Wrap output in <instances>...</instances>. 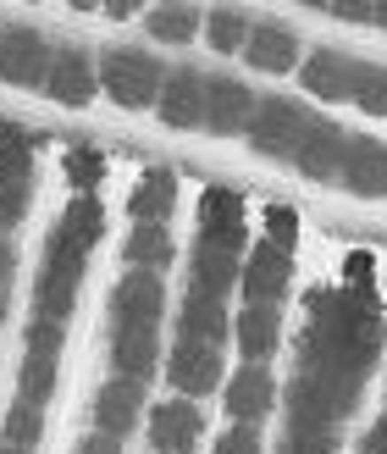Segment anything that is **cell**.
I'll list each match as a JSON object with an SVG mask.
<instances>
[{"instance_id": "1", "label": "cell", "mask_w": 387, "mask_h": 454, "mask_svg": "<svg viewBox=\"0 0 387 454\" xmlns=\"http://www.w3.org/2000/svg\"><path fill=\"white\" fill-rule=\"evenodd\" d=\"M310 322H305V344L299 360H321L332 372L366 377L382 355V316L371 310L366 294L354 288H315L310 294Z\"/></svg>"}, {"instance_id": "2", "label": "cell", "mask_w": 387, "mask_h": 454, "mask_svg": "<svg viewBox=\"0 0 387 454\" xmlns=\"http://www.w3.org/2000/svg\"><path fill=\"white\" fill-rule=\"evenodd\" d=\"M100 233H105L100 194H73V206L61 211L50 244H44L39 283H34V316L66 322V310L78 300V283H83V266H89V249L100 244Z\"/></svg>"}, {"instance_id": "3", "label": "cell", "mask_w": 387, "mask_h": 454, "mask_svg": "<svg viewBox=\"0 0 387 454\" xmlns=\"http://www.w3.org/2000/svg\"><path fill=\"white\" fill-rule=\"evenodd\" d=\"M161 83H166V67L155 56L133 51V44H111V51H100V89L122 111L155 106V100H161Z\"/></svg>"}, {"instance_id": "4", "label": "cell", "mask_w": 387, "mask_h": 454, "mask_svg": "<svg viewBox=\"0 0 387 454\" xmlns=\"http://www.w3.org/2000/svg\"><path fill=\"white\" fill-rule=\"evenodd\" d=\"M315 128V117L299 106V100H260L255 106V117H249V145H255V155H271V161H293L305 145V133Z\"/></svg>"}, {"instance_id": "5", "label": "cell", "mask_w": 387, "mask_h": 454, "mask_svg": "<svg viewBox=\"0 0 387 454\" xmlns=\"http://www.w3.org/2000/svg\"><path fill=\"white\" fill-rule=\"evenodd\" d=\"M56 372H61V322H44L34 316L28 327V355H22V394L28 404H44L56 394Z\"/></svg>"}, {"instance_id": "6", "label": "cell", "mask_w": 387, "mask_h": 454, "mask_svg": "<svg viewBox=\"0 0 387 454\" xmlns=\"http://www.w3.org/2000/svg\"><path fill=\"white\" fill-rule=\"evenodd\" d=\"M56 44H44L39 28H6L0 34V78L12 89H44Z\"/></svg>"}, {"instance_id": "7", "label": "cell", "mask_w": 387, "mask_h": 454, "mask_svg": "<svg viewBox=\"0 0 387 454\" xmlns=\"http://www.w3.org/2000/svg\"><path fill=\"white\" fill-rule=\"evenodd\" d=\"M161 305H166L161 278L144 266H128V278L111 288V327H155L161 322Z\"/></svg>"}, {"instance_id": "8", "label": "cell", "mask_w": 387, "mask_h": 454, "mask_svg": "<svg viewBox=\"0 0 387 454\" xmlns=\"http://www.w3.org/2000/svg\"><path fill=\"white\" fill-rule=\"evenodd\" d=\"M238 283H244V294H249V305H277L283 294H288V283H293V249L260 239L255 249H249Z\"/></svg>"}, {"instance_id": "9", "label": "cell", "mask_w": 387, "mask_h": 454, "mask_svg": "<svg viewBox=\"0 0 387 454\" xmlns=\"http://www.w3.org/2000/svg\"><path fill=\"white\" fill-rule=\"evenodd\" d=\"M166 382L183 399H199V394L221 388V349L216 344H199V338H177V349L166 360Z\"/></svg>"}, {"instance_id": "10", "label": "cell", "mask_w": 387, "mask_h": 454, "mask_svg": "<svg viewBox=\"0 0 387 454\" xmlns=\"http://www.w3.org/2000/svg\"><path fill=\"white\" fill-rule=\"evenodd\" d=\"M337 184H344L349 194H360V200H382L387 194V145L382 139H366V133H349Z\"/></svg>"}, {"instance_id": "11", "label": "cell", "mask_w": 387, "mask_h": 454, "mask_svg": "<svg viewBox=\"0 0 387 454\" xmlns=\"http://www.w3.org/2000/svg\"><path fill=\"white\" fill-rule=\"evenodd\" d=\"M95 83H100V67L89 61V51H78V44H56L50 73H44V95L61 100V106H89L95 100Z\"/></svg>"}, {"instance_id": "12", "label": "cell", "mask_w": 387, "mask_h": 454, "mask_svg": "<svg viewBox=\"0 0 387 454\" xmlns=\"http://www.w3.org/2000/svg\"><path fill=\"white\" fill-rule=\"evenodd\" d=\"M255 95H249V83L238 78H205V133H216V139H227V133H244L249 117H255Z\"/></svg>"}, {"instance_id": "13", "label": "cell", "mask_w": 387, "mask_h": 454, "mask_svg": "<svg viewBox=\"0 0 387 454\" xmlns=\"http://www.w3.org/2000/svg\"><path fill=\"white\" fill-rule=\"evenodd\" d=\"M277 404V382H271L266 360H244V366L227 377V416L233 421H260Z\"/></svg>"}, {"instance_id": "14", "label": "cell", "mask_w": 387, "mask_h": 454, "mask_svg": "<svg viewBox=\"0 0 387 454\" xmlns=\"http://www.w3.org/2000/svg\"><path fill=\"white\" fill-rule=\"evenodd\" d=\"M155 111H161V122L177 128V133L205 128V78L194 73V67H177V73H166Z\"/></svg>"}, {"instance_id": "15", "label": "cell", "mask_w": 387, "mask_h": 454, "mask_svg": "<svg viewBox=\"0 0 387 454\" xmlns=\"http://www.w3.org/2000/svg\"><path fill=\"white\" fill-rule=\"evenodd\" d=\"M244 249H233V244H211V239H194V255H189V288L194 294H221L233 288L238 278H244Z\"/></svg>"}, {"instance_id": "16", "label": "cell", "mask_w": 387, "mask_h": 454, "mask_svg": "<svg viewBox=\"0 0 387 454\" xmlns=\"http://www.w3.org/2000/svg\"><path fill=\"white\" fill-rule=\"evenodd\" d=\"M344 145H349V133L337 128V122H315V128L305 133L299 155H293V167H299V177H310V184H337Z\"/></svg>"}, {"instance_id": "17", "label": "cell", "mask_w": 387, "mask_h": 454, "mask_svg": "<svg viewBox=\"0 0 387 454\" xmlns=\"http://www.w3.org/2000/svg\"><path fill=\"white\" fill-rule=\"evenodd\" d=\"M199 411L177 394V399H166V404H155L150 411V443H155V454H189L194 443H199Z\"/></svg>"}, {"instance_id": "18", "label": "cell", "mask_w": 387, "mask_h": 454, "mask_svg": "<svg viewBox=\"0 0 387 454\" xmlns=\"http://www.w3.org/2000/svg\"><path fill=\"white\" fill-rule=\"evenodd\" d=\"M199 239L244 249V194L238 189H205L199 194Z\"/></svg>"}, {"instance_id": "19", "label": "cell", "mask_w": 387, "mask_h": 454, "mask_svg": "<svg viewBox=\"0 0 387 454\" xmlns=\"http://www.w3.org/2000/svg\"><path fill=\"white\" fill-rule=\"evenodd\" d=\"M244 56H249L255 73L277 78V73H293V67H299V39H293V28H283V22H255Z\"/></svg>"}, {"instance_id": "20", "label": "cell", "mask_w": 387, "mask_h": 454, "mask_svg": "<svg viewBox=\"0 0 387 454\" xmlns=\"http://www.w3.org/2000/svg\"><path fill=\"white\" fill-rule=\"evenodd\" d=\"M139 404H144V382H133V377H117V382H105V388L95 394V427L111 438H122L139 427Z\"/></svg>"}, {"instance_id": "21", "label": "cell", "mask_w": 387, "mask_h": 454, "mask_svg": "<svg viewBox=\"0 0 387 454\" xmlns=\"http://www.w3.org/2000/svg\"><path fill=\"white\" fill-rule=\"evenodd\" d=\"M354 56H344V51H315L310 61H305V89L315 100H354Z\"/></svg>"}, {"instance_id": "22", "label": "cell", "mask_w": 387, "mask_h": 454, "mask_svg": "<svg viewBox=\"0 0 387 454\" xmlns=\"http://www.w3.org/2000/svg\"><path fill=\"white\" fill-rule=\"evenodd\" d=\"M233 338H238L244 360H271V355H277V344H283V316H277V305H244L238 322H233Z\"/></svg>"}, {"instance_id": "23", "label": "cell", "mask_w": 387, "mask_h": 454, "mask_svg": "<svg viewBox=\"0 0 387 454\" xmlns=\"http://www.w3.org/2000/svg\"><path fill=\"white\" fill-rule=\"evenodd\" d=\"M111 366L117 377L144 382L155 372V327H111Z\"/></svg>"}, {"instance_id": "24", "label": "cell", "mask_w": 387, "mask_h": 454, "mask_svg": "<svg viewBox=\"0 0 387 454\" xmlns=\"http://www.w3.org/2000/svg\"><path fill=\"white\" fill-rule=\"evenodd\" d=\"M172 206H177V177L166 167H150L139 184H133V194H128V216L133 222H166Z\"/></svg>"}, {"instance_id": "25", "label": "cell", "mask_w": 387, "mask_h": 454, "mask_svg": "<svg viewBox=\"0 0 387 454\" xmlns=\"http://www.w3.org/2000/svg\"><path fill=\"white\" fill-rule=\"evenodd\" d=\"M177 333L221 349V338H227V305L216 300V294H189V300H183V316H177Z\"/></svg>"}, {"instance_id": "26", "label": "cell", "mask_w": 387, "mask_h": 454, "mask_svg": "<svg viewBox=\"0 0 387 454\" xmlns=\"http://www.w3.org/2000/svg\"><path fill=\"white\" fill-rule=\"evenodd\" d=\"M144 28L161 39V44H189L205 22H199V12L189 6V0H155L150 17H144Z\"/></svg>"}, {"instance_id": "27", "label": "cell", "mask_w": 387, "mask_h": 454, "mask_svg": "<svg viewBox=\"0 0 387 454\" xmlns=\"http://www.w3.org/2000/svg\"><path fill=\"white\" fill-rule=\"evenodd\" d=\"M122 261L128 266H144V271H161L172 261V233L166 222H133V233L122 244Z\"/></svg>"}, {"instance_id": "28", "label": "cell", "mask_w": 387, "mask_h": 454, "mask_svg": "<svg viewBox=\"0 0 387 454\" xmlns=\"http://www.w3.org/2000/svg\"><path fill=\"white\" fill-rule=\"evenodd\" d=\"M249 28H255V22H249L238 6H216L211 17H205V44H211L216 56H238L249 44Z\"/></svg>"}, {"instance_id": "29", "label": "cell", "mask_w": 387, "mask_h": 454, "mask_svg": "<svg viewBox=\"0 0 387 454\" xmlns=\"http://www.w3.org/2000/svg\"><path fill=\"white\" fill-rule=\"evenodd\" d=\"M28 200H34V172H0V233L28 216Z\"/></svg>"}, {"instance_id": "30", "label": "cell", "mask_w": 387, "mask_h": 454, "mask_svg": "<svg viewBox=\"0 0 387 454\" xmlns=\"http://www.w3.org/2000/svg\"><path fill=\"white\" fill-rule=\"evenodd\" d=\"M34 443H39V404H28V399H17L12 411H6V433H0V449L34 454Z\"/></svg>"}, {"instance_id": "31", "label": "cell", "mask_w": 387, "mask_h": 454, "mask_svg": "<svg viewBox=\"0 0 387 454\" xmlns=\"http://www.w3.org/2000/svg\"><path fill=\"white\" fill-rule=\"evenodd\" d=\"M100 177H105V155L95 145H73L66 150V184L78 194H100Z\"/></svg>"}, {"instance_id": "32", "label": "cell", "mask_w": 387, "mask_h": 454, "mask_svg": "<svg viewBox=\"0 0 387 454\" xmlns=\"http://www.w3.org/2000/svg\"><path fill=\"white\" fill-rule=\"evenodd\" d=\"M354 106L371 111V117H387V67H371V61L354 67Z\"/></svg>"}, {"instance_id": "33", "label": "cell", "mask_w": 387, "mask_h": 454, "mask_svg": "<svg viewBox=\"0 0 387 454\" xmlns=\"http://www.w3.org/2000/svg\"><path fill=\"white\" fill-rule=\"evenodd\" d=\"M0 172H34V139H28V128L0 122Z\"/></svg>"}, {"instance_id": "34", "label": "cell", "mask_w": 387, "mask_h": 454, "mask_svg": "<svg viewBox=\"0 0 387 454\" xmlns=\"http://www.w3.org/2000/svg\"><path fill=\"white\" fill-rule=\"evenodd\" d=\"M277 454H337V443H332V427H305V421H293Z\"/></svg>"}, {"instance_id": "35", "label": "cell", "mask_w": 387, "mask_h": 454, "mask_svg": "<svg viewBox=\"0 0 387 454\" xmlns=\"http://www.w3.org/2000/svg\"><path fill=\"white\" fill-rule=\"evenodd\" d=\"M266 239L293 249V239H299V216H293L288 206H266Z\"/></svg>"}, {"instance_id": "36", "label": "cell", "mask_w": 387, "mask_h": 454, "mask_svg": "<svg viewBox=\"0 0 387 454\" xmlns=\"http://www.w3.org/2000/svg\"><path fill=\"white\" fill-rule=\"evenodd\" d=\"M216 454H260V427L255 421H238V427H227Z\"/></svg>"}, {"instance_id": "37", "label": "cell", "mask_w": 387, "mask_h": 454, "mask_svg": "<svg viewBox=\"0 0 387 454\" xmlns=\"http://www.w3.org/2000/svg\"><path fill=\"white\" fill-rule=\"evenodd\" d=\"M327 12L344 22H376V0H327Z\"/></svg>"}, {"instance_id": "38", "label": "cell", "mask_w": 387, "mask_h": 454, "mask_svg": "<svg viewBox=\"0 0 387 454\" xmlns=\"http://www.w3.org/2000/svg\"><path fill=\"white\" fill-rule=\"evenodd\" d=\"M371 271H376L371 255H349V261H344V278L354 283V294H366V288H371Z\"/></svg>"}, {"instance_id": "39", "label": "cell", "mask_w": 387, "mask_h": 454, "mask_svg": "<svg viewBox=\"0 0 387 454\" xmlns=\"http://www.w3.org/2000/svg\"><path fill=\"white\" fill-rule=\"evenodd\" d=\"M73 454H122V438H111V433H89V438H78Z\"/></svg>"}, {"instance_id": "40", "label": "cell", "mask_w": 387, "mask_h": 454, "mask_svg": "<svg viewBox=\"0 0 387 454\" xmlns=\"http://www.w3.org/2000/svg\"><path fill=\"white\" fill-rule=\"evenodd\" d=\"M139 6H144V0H100V12H105V17H117V22L139 17Z\"/></svg>"}, {"instance_id": "41", "label": "cell", "mask_w": 387, "mask_h": 454, "mask_svg": "<svg viewBox=\"0 0 387 454\" xmlns=\"http://www.w3.org/2000/svg\"><path fill=\"white\" fill-rule=\"evenodd\" d=\"M360 454H387V416L366 433V443H360Z\"/></svg>"}, {"instance_id": "42", "label": "cell", "mask_w": 387, "mask_h": 454, "mask_svg": "<svg viewBox=\"0 0 387 454\" xmlns=\"http://www.w3.org/2000/svg\"><path fill=\"white\" fill-rule=\"evenodd\" d=\"M0 288H12V233H0Z\"/></svg>"}, {"instance_id": "43", "label": "cell", "mask_w": 387, "mask_h": 454, "mask_svg": "<svg viewBox=\"0 0 387 454\" xmlns=\"http://www.w3.org/2000/svg\"><path fill=\"white\" fill-rule=\"evenodd\" d=\"M376 28L387 34V0H376Z\"/></svg>"}, {"instance_id": "44", "label": "cell", "mask_w": 387, "mask_h": 454, "mask_svg": "<svg viewBox=\"0 0 387 454\" xmlns=\"http://www.w3.org/2000/svg\"><path fill=\"white\" fill-rule=\"evenodd\" d=\"M66 6H73V12H95L100 0H66Z\"/></svg>"}, {"instance_id": "45", "label": "cell", "mask_w": 387, "mask_h": 454, "mask_svg": "<svg viewBox=\"0 0 387 454\" xmlns=\"http://www.w3.org/2000/svg\"><path fill=\"white\" fill-rule=\"evenodd\" d=\"M299 6H315V12H327V0H299Z\"/></svg>"}, {"instance_id": "46", "label": "cell", "mask_w": 387, "mask_h": 454, "mask_svg": "<svg viewBox=\"0 0 387 454\" xmlns=\"http://www.w3.org/2000/svg\"><path fill=\"white\" fill-rule=\"evenodd\" d=\"M0 322H6V288H0Z\"/></svg>"}, {"instance_id": "47", "label": "cell", "mask_w": 387, "mask_h": 454, "mask_svg": "<svg viewBox=\"0 0 387 454\" xmlns=\"http://www.w3.org/2000/svg\"><path fill=\"white\" fill-rule=\"evenodd\" d=\"M0 454H17V449H0Z\"/></svg>"}]
</instances>
